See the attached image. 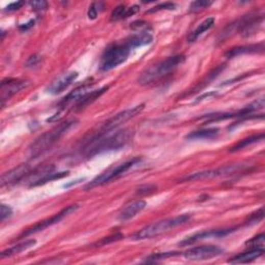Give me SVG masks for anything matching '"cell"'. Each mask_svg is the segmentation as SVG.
I'll list each match as a JSON object with an SVG mask.
<instances>
[{"instance_id": "6da1fadb", "label": "cell", "mask_w": 265, "mask_h": 265, "mask_svg": "<svg viewBox=\"0 0 265 265\" xmlns=\"http://www.w3.org/2000/svg\"><path fill=\"white\" fill-rule=\"evenodd\" d=\"M134 138V131L131 129L121 130L116 133H109L100 138L90 139L85 143L84 155L88 158L111 150H118L127 146Z\"/></svg>"}, {"instance_id": "7a4b0ae2", "label": "cell", "mask_w": 265, "mask_h": 265, "mask_svg": "<svg viewBox=\"0 0 265 265\" xmlns=\"http://www.w3.org/2000/svg\"><path fill=\"white\" fill-rule=\"evenodd\" d=\"M77 119H70V121H66L58 126H56L55 128H53L52 130L42 134L41 136L37 137L29 146L28 150L29 154L31 155V157H39L42 154L46 153L47 150H49L51 147H53L57 142H59V140L66 135L69 130L77 125Z\"/></svg>"}, {"instance_id": "3957f363", "label": "cell", "mask_w": 265, "mask_h": 265, "mask_svg": "<svg viewBox=\"0 0 265 265\" xmlns=\"http://www.w3.org/2000/svg\"><path fill=\"white\" fill-rule=\"evenodd\" d=\"M184 61V56L179 54L168 57L156 64L148 66L138 77V83L141 85H148L160 81L167 77L177 66Z\"/></svg>"}, {"instance_id": "277c9868", "label": "cell", "mask_w": 265, "mask_h": 265, "mask_svg": "<svg viewBox=\"0 0 265 265\" xmlns=\"http://www.w3.org/2000/svg\"><path fill=\"white\" fill-rule=\"evenodd\" d=\"M191 219L190 214H180L175 218H169L146 226L145 228L138 231L132 238L136 240H143L148 238H154L156 236L162 235L164 233L169 232L170 230L176 228L178 226L185 224Z\"/></svg>"}, {"instance_id": "5b68a950", "label": "cell", "mask_w": 265, "mask_h": 265, "mask_svg": "<svg viewBox=\"0 0 265 265\" xmlns=\"http://www.w3.org/2000/svg\"><path fill=\"white\" fill-rule=\"evenodd\" d=\"M131 52L132 48L126 41L109 45L101 57L100 68L107 71L119 66L128 60Z\"/></svg>"}, {"instance_id": "8992f818", "label": "cell", "mask_w": 265, "mask_h": 265, "mask_svg": "<svg viewBox=\"0 0 265 265\" xmlns=\"http://www.w3.org/2000/svg\"><path fill=\"white\" fill-rule=\"evenodd\" d=\"M144 107H145V105L141 104L136 107H133V108H130V109H127V110H124V111L117 113V114H115L114 116L110 117L109 119H107L106 122L101 124V126L98 128V130L94 133H92L91 137L88 140L100 138L102 136H105L106 134L111 133L113 130H115L123 124H126L127 122H129L130 119H132L136 115H138L141 111H143Z\"/></svg>"}, {"instance_id": "52a82bcc", "label": "cell", "mask_w": 265, "mask_h": 265, "mask_svg": "<svg viewBox=\"0 0 265 265\" xmlns=\"http://www.w3.org/2000/svg\"><path fill=\"white\" fill-rule=\"evenodd\" d=\"M141 161H142L141 158H132V159H130V160H128V161H126L122 164H118L114 167L108 169L107 171L103 172L98 177H95L90 183H88L86 185V188H92V187L101 186V185H104V184H107V183L113 181L114 179L118 178L119 176H122L123 174L127 173L130 169H132L133 167L138 165Z\"/></svg>"}, {"instance_id": "ba28073f", "label": "cell", "mask_w": 265, "mask_h": 265, "mask_svg": "<svg viewBox=\"0 0 265 265\" xmlns=\"http://www.w3.org/2000/svg\"><path fill=\"white\" fill-rule=\"evenodd\" d=\"M246 169V166L243 164H234L229 166H223L216 169H210L205 171H200L196 173H192L185 176L182 180L190 181V180H201V179H210L214 177H224V176H231L236 174L237 172Z\"/></svg>"}, {"instance_id": "9c48e42d", "label": "cell", "mask_w": 265, "mask_h": 265, "mask_svg": "<svg viewBox=\"0 0 265 265\" xmlns=\"http://www.w3.org/2000/svg\"><path fill=\"white\" fill-rule=\"evenodd\" d=\"M78 205L77 204H74V205H70V206H67V207H64L60 212H58L57 214L51 216V218H48L42 222H39L36 223L34 226L30 227V228H28L27 230L23 231V233L21 234V237H24V236H29L31 234H34V233H37V232H41L45 229H47L48 227L50 226H53L57 223H59L61 220H63L65 216H67L68 214H70L71 212H74L76 209H78Z\"/></svg>"}, {"instance_id": "30bf717a", "label": "cell", "mask_w": 265, "mask_h": 265, "mask_svg": "<svg viewBox=\"0 0 265 265\" xmlns=\"http://www.w3.org/2000/svg\"><path fill=\"white\" fill-rule=\"evenodd\" d=\"M224 253V250L218 246H201L197 248H193L181 253L185 259L193 260V261H201V260H208L214 257H218Z\"/></svg>"}, {"instance_id": "8fae6325", "label": "cell", "mask_w": 265, "mask_h": 265, "mask_svg": "<svg viewBox=\"0 0 265 265\" xmlns=\"http://www.w3.org/2000/svg\"><path fill=\"white\" fill-rule=\"evenodd\" d=\"M262 22H263V15H259L258 13H252L242 18L236 23V27L238 32L244 37H249L254 35L259 30Z\"/></svg>"}, {"instance_id": "7c38bea8", "label": "cell", "mask_w": 265, "mask_h": 265, "mask_svg": "<svg viewBox=\"0 0 265 265\" xmlns=\"http://www.w3.org/2000/svg\"><path fill=\"white\" fill-rule=\"evenodd\" d=\"M29 81L23 79L7 78L2 82V106L4 107L6 102L11 100L15 94L20 92L22 89L26 88L29 85Z\"/></svg>"}, {"instance_id": "4fadbf2b", "label": "cell", "mask_w": 265, "mask_h": 265, "mask_svg": "<svg viewBox=\"0 0 265 265\" xmlns=\"http://www.w3.org/2000/svg\"><path fill=\"white\" fill-rule=\"evenodd\" d=\"M78 76L79 74L77 71H67L62 74L46 88V92L54 95L63 92L75 82V80L78 78Z\"/></svg>"}, {"instance_id": "5bb4252c", "label": "cell", "mask_w": 265, "mask_h": 265, "mask_svg": "<svg viewBox=\"0 0 265 265\" xmlns=\"http://www.w3.org/2000/svg\"><path fill=\"white\" fill-rule=\"evenodd\" d=\"M32 168L28 164H22L6 173L2 176V186L12 185L17 182H20L24 178L30 175Z\"/></svg>"}, {"instance_id": "9a60e30c", "label": "cell", "mask_w": 265, "mask_h": 265, "mask_svg": "<svg viewBox=\"0 0 265 265\" xmlns=\"http://www.w3.org/2000/svg\"><path fill=\"white\" fill-rule=\"evenodd\" d=\"M235 230V228H225V229H215V230H208V231H202V232H198L190 237L184 238L183 240H181L179 243L180 247H184V246H188L195 244L201 239H205V238H210V237H222V236H226L230 233H232Z\"/></svg>"}, {"instance_id": "2e32d148", "label": "cell", "mask_w": 265, "mask_h": 265, "mask_svg": "<svg viewBox=\"0 0 265 265\" xmlns=\"http://www.w3.org/2000/svg\"><path fill=\"white\" fill-rule=\"evenodd\" d=\"M125 41L132 48V50H134L136 48L147 46L153 43L154 36L149 31L143 30V31H140L138 33H134V34L128 36Z\"/></svg>"}, {"instance_id": "e0dca14e", "label": "cell", "mask_w": 265, "mask_h": 265, "mask_svg": "<svg viewBox=\"0 0 265 265\" xmlns=\"http://www.w3.org/2000/svg\"><path fill=\"white\" fill-rule=\"evenodd\" d=\"M146 207V202L142 199L136 200L131 202L130 204L126 205L118 214V220L122 222H127L136 216L140 211H142Z\"/></svg>"}, {"instance_id": "ac0fdd59", "label": "cell", "mask_w": 265, "mask_h": 265, "mask_svg": "<svg viewBox=\"0 0 265 265\" xmlns=\"http://www.w3.org/2000/svg\"><path fill=\"white\" fill-rule=\"evenodd\" d=\"M264 254V248H252L249 251L243 252L238 255H235L231 259L228 260L229 263L239 264V263H250Z\"/></svg>"}, {"instance_id": "d6986e66", "label": "cell", "mask_w": 265, "mask_h": 265, "mask_svg": "<svg viewBox=\"0 0 265 265\" xmlns=\"http://www.w3.org/2000/svg\"><path fill=\"white\" fill-rule=\"evenodd\" d=\"M264 52V44H256V45H248V46H240L230 49L226 53V56L228 58H233L238 55L243 54H252V53H263Z\"/></svg>"}, {"instance_id": "ffe728a7", "label": "cell", "mask_w": 265, "mask_h": 265, "mask_svg": "<svg viewBox=\"0 0 265 265\" xmlns=\"http://www.w3.org/2000/svg\"><path fill=\"white\" fill-rule=\"evenodd\" d=\"M36 245V240L35 239H28V240H24V242H21L19 243L18 245L12 247V248H9V249H6L5 251H3L2 253H0V257H2L3 259L4 258H8V257H11V256H14V255H17V254H20L22 252H25L29 249H31L32 247H34Z\"/></svg>"}, {"instance_id": "44dd1931", "label": "cell", "mask_w": 265, "mask_h": 265, "mask_svg": "<svg viewBox=\"0 0 265 265\" xmlns=\"http://www.w3.org/2000/svg\"><path fill=\"white\" fill-rule=\"evenodd\" d=\"M108 86H104L101 89H97V90H92V91H88L86 94H84L77 103H76V108L77 110H81L87 106H89L91 103H93L97 99H99L102 94H104L106 92V90H108Z\"/></svg>"}, {"instance_id": "7402d4cb", "label": "cell", "mask_w": 265, "mask_h": 265, "mask_svg": "<svg viewBox=\"0 0 265 265\" xmlns=\"http://www.w3.org/2000/svg\"><path fill=\"white\" fill-rule=\"evenodd\" d=\"M214 22H215L214 18L210 17V18L205 19L202 23H200V24L196 27V29H195L194 31H192V32L190 33V35L187 36L188 43H194V42L198 39L199 36H201L205 31L209 30V29L214 25Z\"/></svg>"}, {"instance_id": "603a6c76", "label": "cell", "mask_w": 265, "mask_h": 265, "mask_svg": "<svg viewBox=\"0 0 265 265\" xmlns=\"http://www.w3.org/2000/svg\"><path fill=\"white\" fill-rule=\"evenodd\" d=\"M220 130L218 128H210V129H202L199 131H195L188 134L186 139L190 140H211L219 136Z\"/></svg>"}, {"instance_id": "cb8c5ba5", "label": "cell", "mask_w": 265, "mask_h": 265, "mask_svg": "<svg viewBox=\"0 0 265 265\" xmlns=\"http://www.w3.org/2000/svg\"><path fill=\"white\" fill-rule=\"evenodd\" d=\"M264 139V134H257V135H252L248 138H245L243 140H240L239 142H237L233 147H231L230 151L231 153H236V151L245 148V147H248L249 145H252L254 143H257L259 141H262Z\"/></svg>"}, {"instance_id": "d4e9b609", "label": "cell", "mask_w": 265, "mask_h": 265, "mask_svg": "<svg viewBox=\"0 0 265 265\" xmlns=\"http://www.w3.org/2000/svg\"><path fill=\"white\" fill-rule=\"evenodd\" d=\"M178 255H181V253L179 252H167V253H159V254H155V255H151V256H148L146 260H144V262H147V263H151V262H158L160 260H164V259H167V258H170V257H175V256H178Z\"/></svg>"}, {"instance_id": "484cf974", "label": "cell", "mask_w": 265, "mask_h": 265, "mask_svg": "<svg viewBox=\"0 0 265 265\" xmlns=\"http://www.w3.org/2000/svg\"><path fill=\"white\" fill-rule=\"evenodd\" d=\"M212 5V2H204V0H197V2H194L191 4L190 6V12L191 13H197L199 11L205 10L207 8H209Z\"/></svg>"}, {"instance_id": "4316f807", "label": "cell", "mask_w": 265, "mask_h": 265, "mask_svg": "<svg viewBox=\"0 0 265 265\" xmlns=\"http://www.w3.org/2000/svg\"><path fill=\"white\" fill-rule=\"evenodd\" d=\"M126 12L127 7L126 6H118L114 9V11L111 14V20L112 21H121L126 19Z\"/></svg>"}, {"instance_id": "83f0119b", "label": "cell", "mask_w": 265, "mask_h": 265, "mask_svg": "<svg viewBox=\"0 0 265 265\" xmlns=\"http://www.w3.org/2000/svg\"><path fill=\"white\" fill-rule=\"evenodd\" d=\"M251 248H264V234L261 233L246 243Z\"/></svg>"}, {"instance_id": "f1b7e54d", "label": "cell", "mask_w": 265, "mask_h": 265, "mask_svg": "<svg viewBox=\"0 0 265 265\" xmlns=\"http://www.w3.org/2000/svg\"><path fill=\"white\" fill-rule=\"evenodd\" d=\"M175 8H176V5L173 4V3H163V4H160L156 7H154L153 9L149 10L147 13H156V12L165 11V10L172 11V10H175Z\"/></svg>"}, {"instance_id": "f546056e", "label": "cell", "mask_w": 265, "mask_h": 265, "mask_svg": "<svg viewBox=\"0 0 265 265\" xmlns=\"http://www.w3.org/2000/svg\"><path fill=\"white\" fill-rule=\"evenodd\" d=\"M30 7L35 12H44L48 9V3L45 0H37V2H31Z\"/></svg>"}, {"instance_id": "4dcf8cb0", "label": "cell", "mask_w": 265, "mask_h": 265, "mask_svg": "<svg viewBox=\"0 0 265 265\" xmlns=\"http://www.w3.org/2000/svg\"><path fill=\"white\" fill-rule=\"evenodd\" d=\"M41 60H42V57H41L40 55L34 54V55L30 56V57L27 59V61H26V63H25V66H26V67H34V66H36L37 64H39V63L41 62Z\"/></svg>"}, {"instance_id": "1f68e13d", "label": "cell", "mask_w": 265, "mask_h": 265, "mask_svg": "<svg viewBox=\"0 0 265 265\" xmlns=\"http://www.w3.org/2000/svg\"><path fill=\"white\" fill-rule=\"evenodd\" d=\"M101 3H93L90 7H89V10H88V13H87V16L90 20H94L97 19L98 17V14H99V10L98 8L100 7Z\"/></svg>"}, {"instance_id": "d6a6232c", "label": "cell", "mask_w": 265, "mask_h": 265, "mask_svg": "<svg viewBox=\"0 0 265 265\" xmlns=\"http://www.w3.org/2000/svg\"><path fill=\"white\" fill-rule=\"evenodd\" d=\"M264 216V212H263V207H261L260 209H258L256 212H254L253 214L250 215V219H249V223L251 224H255V223H258L260 222Z\"/></svg>"}, {"instance_id": "836d02e7", "label": "cell", "mask_w": 265, "mask_h": 265, "mask_svg": "<svg viewBox=\"0 0 265 265\" xmlns=\"http://www.w3.org/2000/svg\"><path fill=\"white\" fill-rule=\"evenodd\" d=\"M13 214V209L11 206L3 204L2 205V212H0V219L4 222L6 219L10 218Z\"/></svg>"}, {"instance_id": "e575fe53", "label": "cell", "mask_w": 265, "mask_h": 265, "mask_svg": "<svg viewBox=\"0 0 265 265\" xmlns=\"http://www.w3.org/2000/svg\"><path fill=\"white\" fill-rule=\"evenodd\" d=\"M123 237V235L121 233H116L114 235H111L109 236L108 238L106 239H102L101 242H99L95 246H101V245H106V244H110V243H113V242H117L118 239H121Z\"/></svg>"}, {"instance_id": "d590c367", "label": "cell", "mask_w": 265, "mask_h": 265, "mask_svg": "<svg viewBox=\"0 0 265 265\" xmlns=\"http://www.w3.org/2000/svg\"><path fill=\"white\" fill-rule=\"evenodd\" d=\"M24 5H25L24 2H17V3H13V4L9 5V6L6 8V11H7V12H14V11H18V10H20Z\"/></svg>"}, {"instance_id": "8d00e7d4", "label": "cell", "mask_w": 265, "mask_h": 265, "mask_svg": "<svg viewBox=\"0 0 265 265\" xmlns=\"http://www.w3.org/2000/svg\"><path fill=\"white\" fill-rule=\"evenodd\" d=\"M34 23H35V21H34V20H30L28 23L21 25V26H20V30H22V31H26L27 29L31 28V27L34 25Z\"/></svg>"}, {"instance_id": "74e56055", "label": "cell", "mask_w": 265, "mask_h": 265, "mask_svg": "<svg viewBox=\"0 0 265 265\" xmlns=\"http://www.w3.org/2000/svg\"><path fill=\"white\" fill-rule=\"evenodd\" d=\"M83 180H84V178L78 179V180H76V181H71V183H67V184H64V185H63V187H69L70 185H73V184H76V183H78L79 181H83Z\"/></svg>"}]
</instances>
